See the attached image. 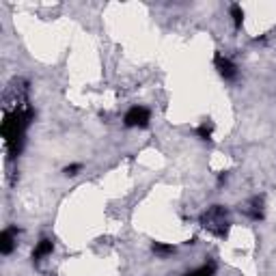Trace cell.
<instances>
[{"label":"cell","mask_w":276,"mask_h":276,"mask_svg":"<svg viewBox=\"0 0 276 276\" xmlns=\"http://www.w3.org/2000/svg\"><path fill=\"white\" fill-rule=\"evenodd\" d=\"M31 121L33 108L29 104V82L15 78L3 95V125H0L5 151L9 158H15L22 151L24 136Z\"/></svg>","instance_id":"obj_1"},{"label":"cell","mask_w":276,"mask_h":276,"mask_svg":"<svg viewBox=\"0 0 276 276\" xmlns=\"http://www.w3.org/2000/svg\"><path fill=\"white\" fill-rule=\"evenodd\" d=\"M201 225H203L205 231L214 233L218 237L227 235V229H229V218H227V209L220 207V205H214L209 207L203 216H201Z\"/></svg>","instance_id":"obj_2"},{"label":"cell","mask_w":276,"mask_h":276,"mask_svg":"<svg viewBox=\"0 0 276 276\" xmlns=\"http://www.w3.org/2000/svg\"><path fill=\"white\" fill-rule=\"evenodd\" d=\"M151 121V113L145 106H132L123 117V123L127 127H147Z\"/></svg>","instance_id":"obj_3"},{"label":"cell","mask_w":276,"mask_h":276,"mask_svg":"<svg viewBox=\"0 0 276 276\" xmlns=\"http://www.w3.org/2000/svg\"><path fill=\"white\" fill-rule=\"evenodd\" d=\"M214 65L218 69V73L223 76L225 80H235L237 78V67L231 59H227L225 54H216L214 57Z\"/></svg>","instance_id":"obj_4"},{"label":"cell","mask_w":276,"mask_h":276,"mask_svg":"<svg viewBox=\"0 0 276 276\" xmlns=\"http://www.w3.org/2000/svg\"><path fill=\"white\" fill-rule=\"evenodd\" d=\"M15 242H17L15 229H13V227L5 229V231L0 233V253H3V255H11L13 248H15Z\"/></svg>","instance_id":"obj_5"},{"label":"cell","mask_w":276,"mask_h":276,"mask_svg":"<svg viewBox=\"0 0 276 276\" xmlns=\"http://www.w3.org/2000/svg\"><path fill=\"white\" fill-rule=\"evenodd\" d=\"M244 211H246V214L251 216L253 220H259V218L263 216V199H261V197H253V199L246 203Z\"/></svg>","instance_id":"obj_6"},{"label":"cell","mask_w":276,"mask_h":276,"mask_svg":"<svg viewBox=\"0 0 276 276\" xmlns=\"http://www.w3.org/2000/svg\"><path fill=\"white\" fill-rule=\"evenodd\" d=\"M52 251H54L52 240H48V237H43V240L35 246V251H33V259H35V261H39V259H43V257L52 255Z\"/></svg>","instance_id":"obj_7"},{"label":"cell","mask_w":276,"mask_h":276,"mask_svg":"<svg viewBox=\"0 0 276 276\" xmlns=\"http://www.w3.org/2000/svg\"><path fill=\"white\" fill-rule=\"evenodd\" d=\"M151 251L158 255V257H169V255H173L175 253V248L171 246V244H162V242H153V246H151Z\"/></svg>","instance_id":"obj_8"},{"label":"cell","mask_w":276,"mask_h":276,"mask_svg":"<svg viewBox=\"0 0 276 276\" xmlns=\"http://www.w3.org/2000/svg\"><path fill=\"white\" fill-rule=\"evenodd\" d=\"M186 276H216V270H214V265H201V268L190 270Z\"/></svg>","instance_id":"obj_9"},{"label":"cell","mask_w":276,"mask_h":276,"mask_svg":"<svg viewBox=\"0 0 276 276\" xmlns=\"http://www.w3.org/2000/svg\"><path fill=\"white\" fill-rule=\"evenodd\" d=\"M197 136L201 138V141H209L211 138V123H201L197 127Z\"/></svg>","instance_id":"obj_10"},{"label":"cell","mask_w":276,"mask_h":276,"mask_svg":"<svg viewBox=\"0 0 276 276\" xmlns=\"http://www.w3.org/2000/svg\"><path fill=\"white\" fill-rule=\"evenodd\" d=\"M231 15H233L235 26H242V22H244V11H242L240 5H231Z\"/></svg>","instance_id":"obj_11"},{"label":"cell","mask_w":276,"mask_h":276,"mask_svg":"<svg viewBox=\"0 0 276 276\" xmlns=\"http://www.w3.org/2000/svg\"><path fill=\"white\" fill-rule=\"evenodd\" d=\"M80 171H82V164H69V167H65V171H63V173L71 175V177H73V175H78Z\"/></svg>","instance_id":"obj_12"}]
</instances>
